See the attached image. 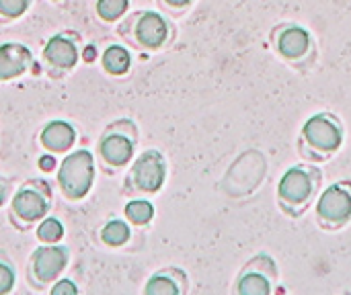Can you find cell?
<instances>
[{
    "mask_svg": "<svg viewBox=\"0 0 351 295\" xmlns=\"http://www.w3.org/2000/svg\"><path fill=\"white\" fill-rule=\"evenodd\" d=\"M82 60H84V62H95V60H97V47H95V45H86V47L82 49Z\"/></svg>",
    "mask_w": 351,
    "mask_h": 295,
    "instance_id": "cell-25",
    "label": "cell"
},
{
    "mask_svg": "<svg viewBox=\"0 0 351 295\" xmlns=\"http://www.w3.org/2000/svg\"><path fill=\"white\" fill-rule=\"evenodd\" d=\"M29 10V0H0V14L8 18H19Z\"/></svg>",
    "mask_w": 351,
    "mask_h": 295,
    "instance_id": "cell-21",
    "label": "cell"
},
{
    "mask_svg": "<svg viewBox=\"0 0 351 295\" xmlns=\"http://www.w3.org/2000/svg\"><path fill=\"white\" fill-rule=\"evenodd\" d=\"M130 179L144 193L160 191L165 185V179H167V162H165L162 154L156 150H146L144 154H140L132 166Z\"/></svg>",
    "mask_w": 351,
    "mask_h": 295,
    "instance_id": "cell-3",
    "label": "cell"
},
{
    "mask_svg": "<svg viewBox=\"0 0 351 295\" xmlns=\"http://www.w3.org/2000/svg\"><path fill=\"white\" fill-rule=\"evenodd\" d=\"M136 39L148 47V49H156L165 43L167 35H169V27L167 21L162 18V14L154 12V10H146L140 14L138 23H136Z\"/></svg>",
    "mask_w": 351,
    "mask_h": 295,
    "instance_id": "cell-9",
    "label": "cell"
},
{
    "mask_svg": "<svg viewBox=\"0 0 351 295\" xmlns=\"http://www.w3.org/2000/svg\"><path fill=\"white\" fill-rule=\"evenodd\" d=\"M14 283H16L14 269L8 263H2L0 261V295L10 294L14 290Z\"/></svg>",
    "mask_w": 351,
    "mask_h": 295,
    "instance_id": "cell-22",
    "label": "cell"
},
{
    "mask_svg": "<svg viewBox=\"0 0 351 295\" xmlns=\"http://www.w3.org/2000/svg\"><path fill=\"white\" fill-rule=\"evenodd\" d=\"M308 43H311L308 33L302 27H288L280 33V39H278V47L286 57L304 55L308 49Z\"/></svg>",
    "mask_w": 351,
    "mask_h": 295,
    "instance_id": "cell-13",
    "label": "cell"
},
{
    "mask_svg": "<svg viewBox=\"0 0 351 295\" xmlns=\"http://www.w3.org/2000/svg\"><path fill=\"white\" fill-rule=\"evenodd\" d=\"M33 62V55L23 43H2L0 45V82L21 76Z\"/></svg>",
    "mask_w": 351,
    "mask_h": 295,
    "instance_id": "cell-8",
    "label": "cell"
},
{
    "mask_svg": "<svg viewBox=\"0 0 351 295\" xmlns=\"http://www.w3.org/2000/svg\"><path fill=\"white\" fill-rule=\"evenodd\" d=\"M125 218L136 224V226H146L152 222L154 218V205L148 201V199H132L125 203V209H123Z\"/></svg>",
    "mask_w": 351,
    "mask_h": 295,
    "instance_id": "cell-16",
    "label": "cell"
},
{
    "mask_svg": "<svg viewBox=\"0 0 351 295\" xmlns=\"http://www.w3.org/2000/svg\"><path fill=\"white\" fill-rule=\"evenodd\" d=\"M51 295H78V287L72 279H56L51 285Z\"/></svg>",
    "mask_w": 351,
    "mask_h": 295,
    "instance_id": "cell-23",
    "label": "cell"
},
{
    "mask_svg": "<svg viewBox=\"0 0 351 295\" xmlns=\"http://www.w3.org/2000/svg\"><path fill=\"white\" fill-rule=\"evenodd\" d=\"M39 140H41V146L51 154L68 152L76 142V129L68 121L56 119V121H49L43 127Z\"/></svg>",
    "mask_w": 351,
    "mask_h": 295,
    "instance_id": "cell-10",
    "label": "cell"
},
{
    "mask_svg": "<svg viewBox=\"0 0 351 295\" xmlns=\"http://www.w3.org/2000/svg\"><path fill=\"white\" fill-rule=\"evenodd\" d=\"M304 138L311 146L331 152L341 146V131L335 121H331L327 115H313L304 123Z\"/></svg>",
    "mask_w": 351,
    "mask_h": 295,
    "instance_id": "cell-5",
    "label": "cell"
},
{
    "mask_svg": "<svg viewBox=\"0 0 351 295\" xmlns=\"http://www.w3.org/2000/svg\"><path fill=\"white\" fill-rule=\"evenodd\" d=\"M95 181V156L90 150L70 152L58 166V185L68 199L88 195Z\"/></svg>",
    "mask_w": 351,
    "mask_h": 295,
    "instance_id": "cell-1",
    "label": "cell"
},
{
    "mask_svg": "<svg viewBox=\"0 0 351 295\" xmlns=\"http://www.w3.org/2000/svg\"><path fill=\"white\" fill-rule=\"evenodd\" d=\"M37 164H39V168H41L43 172H51V170H56V168H58V162H56V158H53L51 154H43V156H39Z\"/></svg>",
    "mask_w": 351,
    "mask_h": 295,
    "instance_id": "cell-24",
    "label": "cell"
},
{
    "mask_svg": "<svg viewBox=\"0 0 351 295\" xmlns=\"http://www.w3.org/2000/svg\"><path fill=\"white\" fill-rule=\"evenodd\" d=\"M4 201H6V183H4V179L0 177V207L4 205Z\"/></svg>",
    "mask_w": 351,
    "mask_h": 295,
    "instance_id": "cell-26",
    "label": "cell"
},
{
    "mask_svg": "<svg viewBox=\"0 0 351 295\" xmlns=\"http://www.w3.org/2000/svg\"><path fill=\"white\" fill-rule=\"evenodd\" d=\"M132 238V228L123 220H111L101 228V240L107 246H123Z\"/></svg>",
    "mask_w": 351,
    "mask_h": 295,
    "instance_id": "cell-15",
    "label": "cell"
},
{
    "mask_svg": "<svg viewBox=\"0 0 351 295\" xmlns=\"http://www.w3.org/2000/svg\"><path fill=\"white\" fill-rule=\"evenodd\" d=\"M146 295H179V285L169 279L167 275H154L146 287H144Z\"/></svg>",
    "mask_w": 351,
    "mask_h": 295,
    "instance_id": "cell-20",
    "label": "cell"
},
{
    "mask_svg": "<svg viewBox=\"0 0 351 295\" xmlns=\"http://www.w3.org/2000/svg\"><path fill=\"white\" fill-rule=\"evenodd\" d=\"M237 290H239V294L243 295H267L271 292V285H269V281L263 275L251 273V275H245L241 279Z\"/></svg>",
    "mask_w": 351,
    "mask_h": 295,
    "instance_id": "cell-18",
    "label": "cell"
},
{
    "mask_svg": "<svg viewBox=\"0 0 351 295\" xmlns=\"http://www.w3.org/2000/svg\"><path fill=\"white\" fill-rule=\"evenodd\" d=\"M311 191H313L311 177L302 168H290L282 177V181L278 185L280 197L284 201H288V203H302V201H306L308 195H311Z\"/></svg>",
    "mask_w": 351,
    "mask_h": 295,
    "instance_id": "cell-12",
    "label": "cell"
},
{
    "mask_svg": "<svg viewBox=\"0 0 351 295\" xmlns=\"http://www.w3.org/2000/svg\"><path fill=\"white\" fill-rule=\"evenodd\" d=\"M167 4H171V6H185V4H189L191 0H165Z\"/></svg>",
    "mask_w": 351,
    "mask_h": 295,
    "instance_id": "cell-27",
    "label": "cell"
},
{
    "mask_svg": "<svg viewBox=\"0 0 351 295\" xmlns=\"http://www.w3.org/2000/svg\"><path fill=\"white\" fill-rule=\"evenodd\" d=\"M49 197L51 191L47 189V185L43 181H33L31 185H25L16 191V195L12 197V211L23 222H39L49 211Z\"/></svg>",
    "mask_w": 351,
    "mask_h": 295,
    "instance_id": "cell-2",
    "label": "cell"
},
{
    "mask_svg": "<svg viewBox=\"0 0 351 295\" xmlns=\"http://www.w3.org/2000/svg\"><path fill=\"white\" fill-rule=\"evenodd\" d=\"M68 261H70V251L66 246H58V244L39 246L31 255L33 275L39 283H53L66 271Z\"/></svg>",
    "mask_w": 351,
    "mask_h": 295,
    "instance_id": "cell-4",
    "label": "cell"
},
{
    "mask_svg": "<svg viewBox=\"0 0 351 295\" xmlns=\"http://www.w3.org/2000/svg\"><path fill=\"white\" fill-rule=\"evenodd\" d=\"M317 211L323 220L341 224L351 218V195L343 187L333 185L323 191V195L317 203Z\"/></svg>",
    "mask_w": 351,
    "mask_h": 295,
    "instance_id": "cell-6",
    "label": "cell"
},
{
    "mask_svg": "<svg viewBox=\"0 0 351 295\" xmlns=\"http://www.w3.org/2000/svg\"><path fill=\"white\" fill-rule=\"evenodd\" d=\"M43 57L47 64L56 66V68H64V70H72L78 64V49L74 45V41L66 35H53L43 49Z\"/></svg>",
    "mask_w": 351,
    "mask_h": 295,
    "instance_id": "cell-11",
    "label": "cell"
},
{
    "mask_svg": "<svg viewBox=\"0 0 351 295\" xmlns=\"http://www.w3.org/2000/svg\"><path fill=\"white\" fill-rule=\"evenodd\" d=\"M66 234V228L64 224L58 220V218H51V216H45L43 220H39V226H37V238L43 242V244H58Z\"/></svg>",
    "mask_w": 351,
    "mask_h": 295,
    "instance_id": "cell-17",
    "label": "cell"
},
{
    "mask_svg": "<svg viewBox=\"0 0 351 295\" xmlns=\"http://www.w3.org/2000/svg\"><path fill=\"white\" fill-rule=\"evenodd\" d=\"M130 8V0H97V12L103 21H117Z\"/></svg>",
    "mask_w": 351,
    "mask_h": 295,
    "instance_id": "cell-19",
    "label": "cell"
},
{
    "mask_svg": "<svg viewBox=\"0 0 351 295\" xmlns=\"http://www.w3.org/2000/svg\"><path fill=\"white\" fill-rule=\"evenodd\" d=\"M99 150H101V156H103V160L107 164H111V166H125L134 158L136 144L123 131H109V133L103 136V140L99 144Z\"/></svg>",
    "mask_w": 351,
    "mask_h": 295,
    "instance_id": "cell-7",
    "label": "cell"
},
{
    "mask_svg": "<svg viewBox=\"0 0 351 295\" xmlns=\"http://www.w3.org/2000/svg\"><path fill=\"white\" fill-rule=\"evenodd\" d=\"M101 64H103L105 72H109L113 76H123L132 68V53L123 45H109L101 55Z\"/></svg>",
    "mask_w": 351,
    "mask_h": 295,
    "instance_id": "cell-14",
    "label": "cell"
}]
</instances>
